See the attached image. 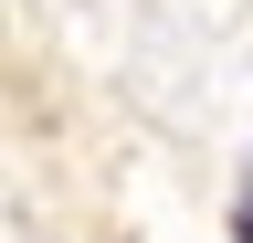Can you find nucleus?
Masks as SVG:
<instances>
[{
	"instance_id": "f257e3e1",
	"label": "nucleus",
	"mask_w": 253,
	"mask_h": 243,
	"mask_svg": "<svg viewBox=\"0 0 253 243\" xmlns=\"http://www.w3.org/2000/svg\"><path fill=\"white\" fill-rule=\"evenodd\" d=\"M232 233H243V243H253V180H243V222H232Z\"/></svg>"
}]
</instances>
